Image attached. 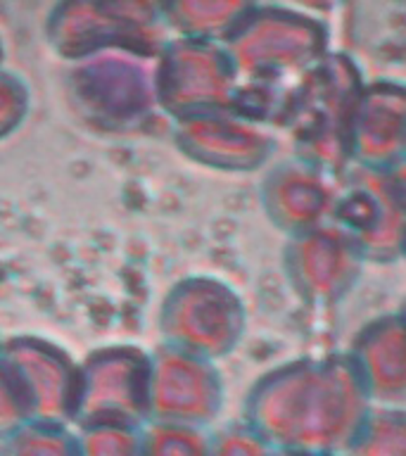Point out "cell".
<instances>
[{
	"mask_svg": "<svg viewBox=\"0 0 406 456\" xmlns=\"http://www.w3.org/2000/svg\"><path fill=\"white\" fill-rule=\"evenodd\" d=\"M31 420H34L31 399L12 366L0 356V440H7Z\"/></svg>",
	"mask_w": 406,
	"mask_h": 456,
	"instance_id": "obj_11",
	"label": "cell"
},
{
	"mask_svg": "<svg viewBox=\"0 0 406 456\" xmlns=\"http://www.w3.org/2000/svg\"><path fill=\"white\" fill-rule=\"evenodd\" d=\"M3 342H5V338L0 335V356H3Z\"/></svg>",
	"mask_w": 406,
	"mask_h": 456,
	"instance_id": "obj_17",
	"label": "cell"
},
{
	"mask_svg": "<svg viewBox=\"0 0 406 456\" xmlns=\"http://www.w3.org/2000/svg\"><path fill=\"white\" fill-rule=\"evenodd\" d=\"M150 349L134 342H110L81 359V428L134 426L150 420Z\"/></svg>",
	"mask_w": 406,
	"mask_h": 456,
	"instance_id": "obj_3",
	"label": "cell"
},
{
	"mask_svg": "<svg viewBox=\"0 0 406 456\" xmlns=\"http://www.w3.org/2000/svg\"><path fill=\"white\" fill-rule=\"evenodd\" d=\"M157 328L171 347L198 356L219 354L233 340L235 306L219 283L209 278H183L164 295Z\"/></svg>",
	"mask_w": 406,
	"mask_h": 456,
	"instance_id": "obj_6",
	"label": "cell"
},
{
	"mask_svg": "<svg viewBox=\"0 0 406 456\" xmlns=\"http://www.w3.org/2000/svg\"><path fill=\"white\" fill-rule=\"evenodd\" d=\"M3 359L20 376L34 406V420L60 426L77 420L81 362L60 342L43 335H12L3 342Z\"/></svg>",
	"mask_w": 406,
	"mask_h": 456,
	"instance_id": "obj_5",
	"label": "cell"
},
{
	"mask_svg": "<svg viewBox=\"0 0 406 456\" xmlns=\"http://www.w3.org/2000/svg\"><path fill=\"white\" fill-rule=\"evenodd\" d=\"M150 359V420L191 426L212 411L216 378L205 356L159 342Z\"/></svg>",
	"mask_w": 406,
	"mask_h": 456,
	"instance_id": "obj_7",
	"label": "cell"
},
{
	"mask_svg": "<svg viewBox=\"0 0 406 456\" xmlns=\"http://www.w3.org/2000/svg\"><path fill=\"white\" fill-rule=\"evenodd\" d=\"M3 57H5V48H3V41H0V69H3Z\"/></svg>",
	"mask_w": 406,
	"mask_h": 456,
	"instance_id": "obj_16",
	"label": "cell"
},
{
	"mask_svg": "<svg viewBox=\"0 0 406 456\" xmlns=\"http://www.w3.org/2000/svg\"><path fill=\"white\" fill-rule=\"evenodd\" d=\"M121 5L131 7L135 12L145 14V17H152V20L162 21V12L164 5H166V0H117Z\"/></svg>",
	"mask_w": 406,
	"mask_h": 456,
	"instance_id": "obj_14",
	"label": "cell"
},
{
	"mask_svg": "<svg viewBox=\"0 0 406 456\" xmlns=\"http://www.w3.org/2000/svg\"><path fill=\"white\" fill-rule=\"evenodd\" d=\"M67 95L78 117L107 134H126L159 114L155 60L134 53H102L74 62Z\"/></svg>",
	"mask_w": 406,
	"mask_h": 456,
	"instance_id": "obj_1",
	"label": "cell"
},
{
	"mask_svg": "<svg viewBox=\"0 0 406 456\" xmlns=\"http://www.w3.org/2000/svg\"><path fill=\"white\" fill-rule=\"evenodd\" d=\"M81 456H145L142 430L134 426H91L78 437Z\"/></svg>",
	"mask_w": 406,
	"mask_h": 456,
	"instance_id": "obj_10",
	"label": "cell"
},
{
	"mask_svg": "<svg viewBox=\"0 0 406 456\" xmlns=\"http://www.w3.org/2000/svg\"><path fill=\"white\" fill-rule=\"evenodd\" d=\"M302 3H312V5H330L335 0H302Z\"/></svg>",
	"mask_w": 406,
	"mask_h": 456,
	"instance_id": "obj_15",
	"label": "cell"
},
{
	"mask_svg": "<svg viewBox=\"0 0 406 456\" xmlns=\"http://www.w3.org/2000/svg\"><path fill=\"white\" fill-rule=\"evenodd\" d=\"M0 456H81L78 437L60 423L31 420L3 440Z\"/></svg>",
	"mask_w": 406,
	"mask_h": 456,
	"instance_id": "obj_9",
	"label": "cell"
},
{
	"mask_svg": "<svg viewBox=\"0 0 406 456\" xmlns=\"http://www.w3.org/2000/svg\"><path fill=\"white\" fill-rule=\"evenodd\" d=\"M31 95L27 84L12 71L0 69V141L17 134L27 121Z\"/></svg>",
	"mask_w": 406,
	"mask_h": 456,
	"instance_id": "obj_13",
	"label": "cell"
},
{
	"mask_svg": "<svg viewBox=\"0 0 406 456\" xmlns=\"http://www.w3.org/2000/svg\"><path fill=\"white\" fill-rule=\"evenodd\" d=\"M235 69L228 50L195 38H171L155 57L159 114L185 119L219 112L233 98Z\"/></svg>",
	"mask_w": 406,
	"mask_h": 456,
	"instance_id": "obj_4",
	"label": "cell"
},
{
	"mask_svg": "<svg viewBox=\"0 0 406 456\" xmlns=\"http://www.w3.org/2000/svg\"><path fill=\"white\" fill-rule=\"evenodd\" d=\"M255 10V0H166L162 20L181 38L228 41Z\"/></svg>",
	"mask_w": 406,
	"mask_h": 456,
	"instance_id": "obj_8",
	"label": "cell"
},
{
	"mask_svg": "<svg viewBox=\"0 0 406 456\" xmlns=\"http://www.w3.org/2000/svg\"><path fill=\"white\" fill-rule=\"evenodd\" d=\"M142 452L145 456H199V440L191 426L152 420L142 430Z\"/></svg>",
	"mask_w": 406,
	"mask_h": 456,
	"instance_id": "obj_12",
	"label": "cell"
},
{
	"mask_svg": "<svg viewBox=\"0 0 406 456\" xmlns=\"http://www.w3.org/2000/svg\"><path fill=\"white\" fill-rule=\"evenodd\" d=\"M45 38L53 53L67 62L112 50L155 60L169 41L162 21L117 0H57L45 20Z\"/></svg>",
	"mask_w": 406,
	"mask_h": 456,
	"instance_id": "obj_2",
	"label": "cell"
}]
</instances>
